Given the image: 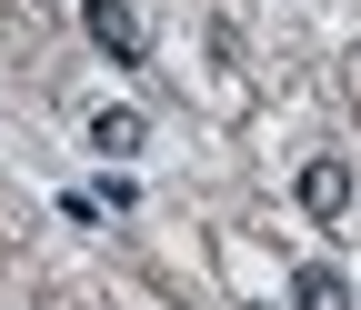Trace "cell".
Returning a JSON list of instances; mask_svg holds the SVG:
<instances>
[{
    "label": "cell",
    "mask_w": 361,
    "mask_h": 310,
    "mask_svg": "<svg viewBox=\"0 0 361 310\" xmlns=\"http://www.w3.org/2000/svg\"><path fill=\"white\" fill-rule=\"evenodd\" d=\"M80 30H90V51L121 60V70L151 60V30H141V11H130V0H80Z\"/></svg>",
    "instance_id": "6da1fadb"
},
{
    "label": "cell",
    "mask_w": 361,
    "mask_h": 310,
    "mask_svg": "<svg viewBox=\"0 0 361 310\" xmlns=\"http://www.w3.org/2000/svg\"><path fill=\"white\" fill-rule=\"evenodd\" d=\"M301 210H311V220H341V210H351V170H341V160H311V170H301Z\"/></svg>",
    "instance_id": "7a4b0ae2"
},
{
    "label": "cell",
    "mask_w": 361,
    "mask_h": 310,
    "mask_svg": "<svg viewBox=\"0 0 361 310\" xmlns=\"http://www.w3.org/2000/svg\"><path fill=\"white\" fill-rule=\"evenodd\" d=\"M291 310H351V280L331 271V260H301L291 271Z\"/></svg>",
    "instance_id": "3957f363"
},
{
    "label": "cell",
    "mask_w": 361,
    "mask_h": 310,
    "mask_svg": "<svg viewBox=\"0 0 361 310\" xmlns=\"http://www.w3.org/2000/svg\"><path fill=\"white\" fill-rule=\"evenodd\" d=\"M141 141H151V120H141V110H90V150H101V160H130Z\"/></svg>",
    "instance_id": "277c9868"
}]
</instances>
